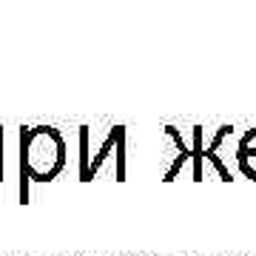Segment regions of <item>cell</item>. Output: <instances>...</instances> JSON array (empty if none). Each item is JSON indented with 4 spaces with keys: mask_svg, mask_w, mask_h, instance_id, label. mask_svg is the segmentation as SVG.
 <instances>
[{
    "mask_svg": "<svg viewBox=\"0 0 256 256\" xmlns=\"http://www.w3.org/2000/svg\"><path fill=\"white\" fill-rule=\"evenodd\" d=\"M202 151H205V142H202V126H194V146H191V180L194 182H202L205 180V160H202Z\"/></svg>",
    "mask_w": 256,
    "mask_h": 256,
    "instance_id": "6",
    "label": "cell"
},
{
    "mask_svg": "<svg viewBox=\"0 0 256 256\" xmlns=\"http://www.w3.org/2000/svg\"><path fill=\"white\" fill-rule=\"evenodd\" d=\"M230 131H234V126H220V131H216V137L210 140V146L202 151V160H208L214 168H216V174H220V180L222 182H234V176H230V171H228V165L222 162V156L216 154L220 151V146L225 142V137H230Z\"/></svg>",
    "mask_w": 256,
    "mask_h": 256,
    "instance_id": "4",
    "label": "cell"
},
{
    "mask_svg": "<svg viewBox=\"0 0 256 256\" xmlns=\"http://www.w3.org/2000/svg\"><path fill=\"white\" fill-rule=\"evenodd\" d=\"M68 146L54 126H32L20 131V174L28 182H54L63 174Z\"/></svg>",
    "mask_w": 256,
    "mask_h": 256,
    "instance_id": "1",
    "label": "cell"
},
{
    "mask_svg": "<svg viewBox=\"0 0 256 256\" xmlns=\"http://www.w3.org/2000/svg\"><path fill=\"white\" fill-rule=\"evenodd\" d=\"M88 126H80V182H86L88 174Z\"/></svg>",
    "mask_w": 256,
    "mask_h": 256,
    "instance_id": "8",
    "label": "cell"
},
{
    "mask_svg": "<svg viewBox=\"0 0 256 256\" xmlns=\"http://www.w3.org/2000/svg\"><path fill=\"white\" fill-rule=\"evenodd\" d=\"M191 256H194V254H191Z\"/></svg>",
    "mask_w": 256,
    "mask_h": 256,
    "instance_id": "11",
    "label": "cell"
},
{
    "mask_svg": "<svg viewBox=\"0 0 256 256\" xmlns=\"http://www.w3.org/2000/svg\"><path fill=\"white\" fill-rule=\"evenodd\" d=\"M165 134H168V140L174 142V148H176V154H174V162L165 168V176H162V182H174L176 176H180V171H182V165H188L191 162V148L182 142V134L176 131L174 126H165Z\"/></svg>",
    "mask_w": 256,
    "mask_h": 256,
    "instance_id": "3",
    "label": "cell"
},
{
    "mask_svg": "<svg viewBox=\"0 0 256 256\" xmlns=\"http://www.w3.org/2000/svg\"><path fill=\"white\" fill-rule=\"evenodd\" d=\"M236 162H239V171H242L248 180L256 182V126L248 128L245 134H242V140H239Z\"/></svg>",
    "mask_w": 256,
    "mask_h": 256,
    "instance_id": "2",
    "label": "cell"
},
{
    "mask_svg": "<svg viewBox=\"0 0 256 256\" xmlns=\"http://www.w3.org/2000/svg\"><path fill=\"white\" fill-rule=\"evenodd\" d=\"M60 256H63V254H60Z\"/></svg>",
    "mask_w": 256,
    "mask_h": 256,
    "instance_id": "10",
    "label": "cell"
},
{
    "mask_svg": "<svg viewBox=\"0 0 256 256\" xmlns=\"http://www.w3.org/2000/svg\"><path fill=\"white\" fill-rule=\"evenodd\" d=\"M102 256H111V254H102Z\"/></svg>",
    "mask_w": 256,
    "mask_h": 256,
    "instance_id": "9",
    "label": "cell"
},
{
    "mask_svg": "<svg viewBox=\"0 0 256 256\" xmlns=\"http://www.w3.org/2000/svg\"><path fill=\"white\" fill-rule=\"evenodd\" d=\"M126 137H128V131H122L120 140H117V148H114V160H117L114 180H117V182H126Z\"/></svg>",
    "mask_w": 256,
    "mask_h": 256,
    "instance_id": "7",
    "label": "cell"
},
{
    "mask_svg": "<svg viewBox=\"0 0 256 256\" xmlns=\"http://www.w3.org/2000/svg\"><path fill=\"white\" fill-rule=\"evenodd\" d=\"M122 131H126V126H114V128L108 131V137H106V142L100 146L97 156H94L92 162H88V174H86V182H92L94 176H97V171H100V165L106 162V160L111 156V151L117 148V140H120V134H122Z\"/></svg>",
    "mask_w": 256,
    "mask_h": 256,
    "instance_id": "5",
    "label": "cell"
}]
</instances>
